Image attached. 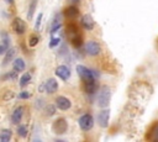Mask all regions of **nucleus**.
Wrapping results in <instances>:
<instances>
[{
    "instance_id": "obj_5",
    "label": "nucleus",
    "mask_w": 158,
    "mask_h": 142,
    "mask_svg": "<svg viewBox=\"0 0 158 142\" xmlns=\"http://www.w3.org/2000/svg\"><path fill=\"white\" fill-rule=\"evenodd\" d=\"M67 32H68V37H69L70 42L73 43V46L74 47H80L81 46V38L78 33V30L74 26H68Z\"/></svg>"
},
{
    "instance_id": "obj_33",
    "label": "nucleus",
    "mask_w": 158,
    "mask_h": 142,
    "mask_svg": "<svg viewBox=\"0 0 158 142\" xmlns=\"http://www.w3.org/2000/svg\"><path fill=\"white\" fill-rule=\"evenodd\" d=\"M6 1H7L9 4H12V0H6Z\"/></svg>"
},
{
    "instance_id": "obj_16",
    "label": "nucleus",
    "mask_w": 158,
    "mask_h": 142,
    "mask_svg": "<svg viewBox=\"0 0 158 142\" xmlns=\"http://www.w3.org/2000/svg\"><path fill=\"white\" fill-rule=\"evenodd\" d=\"M15 54H16V49H15V48H10L9 51H6V53H5V58H4V61H2V64H4V65L9 64V63L14 59Z\"/></svg>"
},
{
    "instance_id": "obj_20",
    "label": "nucleus",
    "mask_w": 158,
    "mask_h": 142,
    "mask_svg": "<svg viewBox=\"0 0 158 142\" xmlns=\"http://www.w3.org/2000/svg\"><path fill=\"white\" fill-rule=\"evenodd\" d=\"M30 80H31V74H30V73H25V74L21 77V79H20V86L23 88L26 84L30 83Z\"/></svg>"
},
{
    "instance_id": "obj_10",
    "label": "nucleus",
    "mask_w": 158,
    "mask_h": 142,
    "mask_svg": "<svg viewBox=\"0 0 158 142\" xmlns=\"http://www.w3.org/2000/svg\"><path fill=\"white\" fill-rule=\"evenodd\" d=\"M56 75L59 77L62 80H67L70 77V70H69V68L67 65H59L56 69Z\"/></svg>"
},
{
    "instance_id": "obj_15",
    "label": "nucleus",
    "mask_w": 158,
    "mask_h": 142,
    "mask_svg": "<svg viewBox=\"0 0 158 142\" xmlns=\"http://www.w3.org/2000/svg\"><path fill=\"white\" fill-rule=\"evenodd\" d=\"M78 14H79V10H78V7L75 6V5H70V6H68L65 10H64V15L67 16V17H75V16H78Z\"/></svg>"
},
{
    "instance_id": "obj_26",
    "label": "nucleus",
    "mask_w": 158,
    "mask_h": 142,
    "mask_svg": "<svg viewBox=\"0 0 158 142\" xmlns=\"http://www.w3.org/2000/svg\"><path fill=\"white\" fill-rule=\"evenodd\" d=\"M38 41H40V38H38L37 36H32V37L30 38V42H28V43H30L31 47H35V46L38 43Z\"/></svg>"
},
{
    "instance_id": "obj_9",
    "label": "nucleus",
    "mask_w": 158,
    "mask_h": 142,
    "mask_svg": "<svg viewBox=\"0 0 158 142\" xmlns=\"http://www.w3.org/2000/svg\"><path fill=\"white\" fill-rule=\"evenodd\" d=\"M56 106L59 109V110H68L70 106H72V102L68 98L65 96H58L56 99Z\"/></svg>"
},
{
    "instance_id": "obj_17",
    "label": "nucleus",
    "mask_w": 158,
    "mask_h": 142,
    "mask_svg": "<svg viewBox=\"0 0 158 142\" xmlns=\"http://www.w3.org/2000/svg\"><path fill=\"white\" fill-rule=\"evenodd\" d=\"M14 69L16 72H22L25 69V62L21 58H17L14 61Z\"/></svg>"
},
{
    "instance_id": "obj_13",
    "label": "nucleus",
    "mask_w": 158,
    "mask_h": 142,
    "mask_svg": "<svg viewBox=\"0 0 158 142\" xmlns=\"http://www.w3.org/2000/svg\"><path fill=\"white\" fill-rule=\"evenodd\" d=\"M84 90H85L86 94H94V93L96 91V83H95V79L84 81Z\"/></svg>"
},
{
    "instance_id": "obj_11",
    "label": "nucleus",
    "mask_w": 158,
    "mask_h": 142,
    "mask_svg": "<svg viewBox=\"0 0 158 142\" xmlns=\"http://www.w3.org/2000/svg\"><path fill=\"white\" fill-rule=\"evenodd\" d=\"M80 25H81L85 30L90 31V30L94 28V26H95V21L93 20V17H91L90 15H84V16L81 17V20H80Z\"/></svg>"
},
{
    "instance_id": "obj_18",
    "label": "nucleus",
    "mask_w": 158,
    "mask_h": 142,
    "mask_svg": "<svg viewBox=\"0 0 158 142\" xmlns=\"http://www.w3.org/2000/svg\"><path fill=\"white\" fill-rule=\"evenodd\" d=\"M59 27H60V17H59V15H57V16L54 17L53 22H52V26H51V33H54L57 30H59Z\"/></svg>"
},
{
    "instance_id": "obj_27",
    "label": "nucleus",
    "mask_w": 158,
    "mask_h": 142,
    "mask_svg": "<svg viewBox=\"0 0 158 142\" xmlns=\"http://www.w3.org/2000/svg\"><path fill=\"white\" fill-rule=\"evenodd\" d=\"M42 16H43V15H42L41 12H40V14H38V16H37L36 25H35V28H36V30H38V28H40V26H41V20H42Z\"/></svg>"
},
{
    "instance_id": "obj_2",
    "label": "nucleus",
    "mask_w": 158,
    "mask_h": 142,
    "mask_svg": "<svg viewBox=\"0 0 158 142\" xmlns=\"http://www.w3.org/2000/svg\"><path fill=\"white\" fill-rule=\"evenodd\" d=\"M77 73L81 78L83 81L93 80V79H96V77H98L96 72H94V70H91V69H89V68H86L85 65H81V64L77 65Z\"/></svg>"
},
{
    "instance_id": "obj_21",
    "label": "nucleus",
    "mask_w": 158,
    "mask_h": 142,
    "mask_svg": "<svg viewBox=\"0 0 158 142\" xmlns=\"http://www.w3.org/2000/svg\"><path fill=\"white\" fill-rule=\"evenodd\" d=\"M149 140H152V141H158V123L152 128L151 135H149Z\"/></svg>"
},
{
    "instance_id": "obj_3",
    "label": "nucleus",
    "mask_w": 158,
    "mask_h": 142,
    "mask_svg": "<svg viewBox=\"0 0 158 142\" xmlns=\"http://www.w3.org/2000/svg\"><path fill=\"white\" fill-rule=\"evenodd\" d=\"M78 122H79V127L83 131H90L94 126V117L90 114H84L80 116Z\"/></svg>"
},
{
    "instance_id": "obj_29",
    "label": "nucleus",
    "mask_w": 158,
    "mask_h": 142,
    "mask_svg": "<svg viewBox=\"0 0 158 142\" xmlns=\"http://www.w3.org/2000/svg\"><path fill=\"white\" fill-rule=\"evenodd\" d=\"M21 99H27V98H30V93L28 91H22V93H20V95H19Z\"/></svg>"
},
{
    "instance_id": "obj_14",
    "label": "nucleus",
    "mask_w": 158,
    "mask_h": 142,
    "mask_svg": "<svg viewBox=\"0 0 158 142\" xmlns=\"http://www.w3.org/2000/svg\"><path fill=\"white\" fill-rule=\"evenodd\" d=\"M22 115H23V107L22 106H19L17 109H15V111L12 112V122L14 123H20L21 119H22Z\"/></svg>"
},
{
    "instance_id": "obj_25",
    "label": "nucleus",
    "mask_w": 158,
    "mask_h": 142,
    "mask_svg": "<svg viewBox=\"0 0 158 142\" xmlns=\"http://www.w3.org/2000/svg\"><path fill=\"white\" fill-rule=\"evenodd\" d=\"M17 133H19V136H21V137H26V136H27V128H26V126H20V127L17 128Z\"/></svg>"
},
{
    "instance_id": "obj_19",
    "label": "nucleus",
    "mask_w": 158,
    "mask_h": 142,
    "mask_svg": "<svg viewBox=\"0 0 158 142\" xmlns=\"http://www.w3.org/2000/svg\"><path fill=\"white\" fill-rule=\"evenodd\" d=\"M11 131L10 130H4V131H1V133H0V141L1 142H7V141H10V138H11Z\"/></svg>"
},
{
    "instance_id": "obj_24",
    "label": "nucleus",
    "mask_w": 158,
    "mask_h": 142,
    "mask_svg": "<svg viewBox=\"0 0 158 142\" xmlns=\"http://www.w3.org/2000/svg\"><path fill=\"white\" fill-rule=\"evenodd\" d=\"M7 47H9V38H6V41L1 42V44H0V54L5 53L7 51Z\"/></svg>"
},
{
    "instance_id": "obj_30",
    "label": "nucleus",
    "mask_w": 158,
    "mask_h": 142,
    "mask_svg": "<svg viewBox=\"0 0 158 142\" xmlns=\"http://www.w3.org/2000/svg\"><path fill=\"white\" fill-rule=\"evenodd\" d=\"M6 93H7V94H6V95H4V99H5V100H7V99H10V98H12V96H14V94H12L11 91H6Z\"/></svg>"
},
{
    "instance_id": "obj_31",
    "label": "nucleus",
    "mask_w": 158,
    "mask_h": 142,
    "mask_svg": "<svg viewBox=\"0 0 158 142\" xmlns=\"http://www.w3.org/2000/svg\"><path fill=\"white\" fill-rule=\"evenodd\" d=\"M6 78H11V79H15V78H16V73H14V72H10V73L6 75Z\"/></svg>"
},
{
    "instance_id": "obj_6",
    "label": "nucleus",
    "mask_w": 158,
    "mask_h": 142,
    "mask_svg": "<svg viewBox=\"0 0 158 142\" xmlns=\"http://www.w3.org/2000/svg\"><path fill=\"white\" fill-rule=\"evenodd\" d=\"M67 128H68V123H67V121H65L64 119H58V120H56L54 123H53V131H54L57 135L64 133V132L67 131Z\"/></svg>"
},
{
    "instance_id": "obj_22",
    "label": "nucleus",
    "mask_w": 158,
    "mask_h": 142,
    "mask_svg": "<svg viewBox=\"0 0 158 142\" xmlns=\"http://www.w3.org/2000/svg\"><path fill=\"white\" fill-rule=\"evenodd\" d=\"M46 115L47 116H52V115H54V112H56V106L54 105H52V104H49V105H47L46 106Z\"/></svg>"
},
{
    "instance_id": "obj_4",
    "label": "nucleus",
    "mask_w": 158,
    "mask_h": 142,
    "mask_svg": "<svg viewBox=\"0 0 158 142\" xmlns=\"http://www.w3.org/2000/svg\"><path fill=\"white\" fill-rule=\"evenodd\" d=\"M84 48H85V53L91 57H95V56L100 54V52H101V46L96 41H88L85 43Z\"/></svg>"
},
{
    "instance_id": "obj_8",
    "label": "nucleus",
    "mask_w": 158,
    "mask_h": 142,
    "mask_svg": "<svg viewBox=\"0 0 158 142\" xmlns=\"http://www.w3.org/2000/svg\"><path fill=\"white\" fill-rule=\"evenodd\" d=\"M12 28H14V31H15L17 35H22V33L25 32V30H26V23H25V21H23L22 19L16 17V19L12 21Z\"/></svg>"
},
{
    "instance_id": "obj_7",
    "label": "nucleus",
    "mask_w": 158,
    "mask_h": 142,
    "mask_svg": "<svg viewBox=\"0 0 158 142\" xmlns=\"http://www.w3.org/2000/svg\"><path fill=\"white\" fill-rule=\"evenodd\" d=\"M109 119H110V111H109L107 109H105V107H104V110H102V111H100V112H99V115H98L99 125H100L102 128L107 127V125H109Z\"/></svg>"
},
{
    "instance_id": "obj_1",
    "label": "nucleus",
    "mask_w": 158,
    "mask_h": 142,
    "mask_svg": "<svg viewBox=\"0 0 158 142\" xmlns=\"http://www.w3.org/2000/svg\"><path fill=\"white\" fill-rule=\"evenodd\" d=\"M111 98V89L107 85H102L98 93V105L100 107H107Z\"/></svg>"
},
{
    "instance_id": "obj_32",
    "label": "nucleus",
    "mask_w": 158,
    "mask_h": 142,
    "mask_svg": "<svg viewBox=\"0 0 158 142\" xmlns=\"http://www.w3.org/2000/svg\"><path fill=\"white\" fill-rule=\"evenodd\" d=\"M69 1H70L73 5H77V4H79V2H80V0H69Z\"/></svg>"
},
{
    "instance_id": "obj_28",
    "label": "nucleus",
    "mask_w": 158,
    "mask_h": 142,
    "mask_svg": "<svg viewBox=\"0 0 158 142\" xmlns=\"http://www.w3.org/2000/svg\"><path fill=\"white\" fill-rule=\"evenodd\" d=\"M60 42V40L59 38H52L51 40V42H49V47L51 48H53V47H56V46H58V43Z\"/></svg>"
},
{
    "instance_id": "obj_12",
    "label": "nucleus",
    "mask_w": 158,
    "mask_h": 142,
    "mask_svg": "<svg viewBox=\"0 0 158 142\" xmlns=\"http://www.w3.org/2000/svg\"><path fill=\"white\" fill-rule=\"evenodd\" d=\"M43 85H44V90H46L48 94H53V93H56L57 89H58V83H57V80L53 79V78H49Z\"/></svg>"
},
{
    "instance_id": "obj_23",
    "label": "nucleus",
    "mask_w": 158,
    "mask_h": 142,
    "mask_svg": "<svg viewBox=\"0 0 158 142\" xmlns=\"http://www.w3.org/2000/svg\"><path fill=\"white\" fill-rule=\"evenodd\" d=\"M36 9V0H32L31 1V5H30V10H28V14H27V17L31 20L33 17V11Z\"/></svg>"
}]
</instances>
